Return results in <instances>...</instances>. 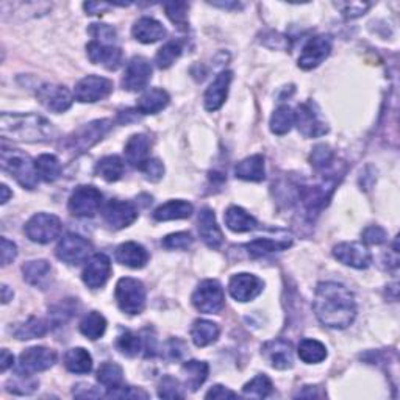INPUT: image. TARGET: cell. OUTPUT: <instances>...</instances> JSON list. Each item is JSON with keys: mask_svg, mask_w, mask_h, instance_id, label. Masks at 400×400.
Returning <instances> with one entry per match:
<instances>
[{"mask_svg": "<svg viewBox=\"0 0 400 400\" xmlns=\"http://www.w3.org/2000/svg\"><path fill=\"white\" fill-rule=\"evenodd\" d=\"M313 308L319 322L329 329H347L357 317L355 296L344 284L334 282L317 284Z\"/></svg>", "mask_w": 400, "mask_h": 400, "instance_id": "cell-1", "label": "cell"}, {"mask_svg": "<svg viewBox=\"0 0 400 400\" xmlns=\"http://www.w3.org/2000/svg\"><path fill=\"white\" fill-rule=\"evenodd\" d=\"M56 128L51 120L31 113H4L0 135L19 143H47L55 140Z\"/></svg>", "mask_w": 400, "mask_h": 400, "instance_id": "cell-2", "label": "cell"}, {"mask_svg": "<svg viewBox=\"0 0 400 400\" xmlns=\"http://www.w3.org/2000/svg\"><path fill=\"white\" fill-rule=\"evenodd\" d=\"M0 165L5 173L10 174L16 182L27 190H35L38 185V170L35 161L29 155L16 149L4 147L0 153Z\"/></svg>", "mask_w": 400, "mask_h": 400, "instance_id": "cell-3", "label": "cell"}, {"mask_svg": "<svg viewBox=\"0 0 400 400\" xmlns=\"http://www.w3.org/2000/svg\"><path fill=\"white\" fill-rule=\"evenodd\" d=\"M111 128L113 120L110 119H97L89 122V124L77 128L76 132L64 141V149L73 153H83L99 143Z\"/></svg>", "mask_w": 400, "mask_h": 400, "instance_id": "cell-4", "label": "cell"}, {"mask_svg": "<svg viewBox=\"0 0 400 400\" xmlns=\"http://www.w3.org/2000/svg\"><path fill=\"white\" fill-rule=\"evenodd\" d=\"M120 312H124L130 316L143 313L145 307V288L143 282L132 279V277H124L116 284L114 291Z\"/></svg>", "mask_w": 400, "mask_h": 400, "instance_id": "cell-5", "label": "cell"}, {"mask_svg": "<svg viewBox=\"0 0 400 400\" xmlns=\"http://www.w3.org/2000/svg\"><path fill=\"white\" fill-rule=\"evenodd\" d=\"M193 305L205 314H217L225 305L224 288L217 280H203L193 294Z\"/></svg>", "mask_w": 400, "mask_h": 400, "instance_id": "cell-6", "label": "cell"}, {"mask_svg": "<svg viewBox=\"0 0 400 400\" xmlns=\"http://www.w3.org/2000/svg\"><path fill=\"white\" fill-rule=\"evenodd\" d=\"M63 224L60 217L55 215L38 213L29 219V222L24 227L27 238L38 244H48L55 238H58L61 233Z\"/></svg>", "mask_w": 400, "mask_h": 400, "instance_id": "cell-7", "label": "cell"}, {"mask_svg": "<svg viewBox=\"0 0 400 400\" xmlns=\"http://www.w3.org/2000/svg\"><path fill=\"white\" fill-rule=\"evenodd\" d=\"M102 205V193L96 186L83 185L71 194L68 208L71 215L78 217H93Z\"/></svg>", "mask_w": 400, "mask_h": 400, "instance_id": "cell-8", "label": "cell"}, {"mask_svg": "<svg viewBox=\"0 0 400 400\" xmlns=\"http://www.w3.org/2000/svg\"><path fill=\"white\" fill-rule=\"evenodd\" d=\"M93 250V244L83 236L76 235V233H68L64 235L60 240L58 246L55 249V254L61 260L63 263L68 265H80L88 260L89 254Z\"/></svg>", "mask_w": 400, "mask_h": 400, "instance_id": "cell-9", "label": "cell"}, {"mask_svg": "<svg viewBox=\"0 0 400 400\" xmlns=\"http://www.w3.org/2000/svg\"><path fill=\"white\" fill-rule=\"evenodd\" d=\"M56 363V352L47 347H30L19 357L16 372L22 375H34L51 369Z\"/></svg>", "mask_w": 400, "mask_h": 400, "instance_id": "cell-10", "label": "cell"}, {"mask_svg": "<svg viewBox=\"0 0 400 400\" xmlns=\"http://www.w3.org/2000/svg\"><path fill=\"white\" fill-rule=\"evenodd\" d=\"M113 93V81L99 77V76H88L81 78L73 89V97L80 103H96L99 101L107 99Z\"/></svg>", "mask_w": 400, "mask_h": 400, "instance_id": "cell-11", "label": "cell"}, {"mask_svg": "<svg viewBox=\"0 0 400 400\" xmlns=\"http://www.w3.org/2000/svg\"><path fill=\"white\" fill-rule=\"evenodd\" d=\"M294 124L305 138H319L329 132V127L321 120L319 113L314 110V103H302L294 111Z\"/></svg>", "mask_w": 400, "mask_h": 400, "instance_id": "cell-12", "label": "cell"}, {"mask_svg": "<svg viewBox=\"0 0 400 400\" xmlns=\"http://www.w3.org/2000/svg\"><path fill=\"white\" fill-rule=\"evenodd\" d=\"M332 38L329 35L314 36L305 44L302 55L299 56V68L312 71L319 66L332 52Z\"/></svg>", "mask_w": 400, "mask_h": 400, "instance_id": "cell-13", "label": "cell"}, {"mask_svg": "<svg viewBox=\"0 0 400 400\" xmlns=\"http://www.w3.org/2000/svg\"><path fill=\"white\" fill-rule=\"evenodd\" d=\"M152 78V66L149 60L143 58V56H135L127 64V69L124 77H122V88L127 89L130 93L143 91L147 88Z\"/></svg>", "mask_w": 400, "mask_h": 400, "instance_id": "cell-14", "label": "cell"}, {"mask_svg": "<svg viewBox=\"0 0 400 400\" xmlns=\"http://www.w3.org/2000/svg\"><path fill=\"white\" fill-rule=\"evenodd\" d=\"M103 220L114 230L132 225L138 219V210L132 202L110 200L102 210Z\"/></svg>", "mask_w": 400, "mask_h": 400, "instance_id": "cell-15", "label": "cell"}, {"mask_svg": "<svg viewBox=\"0 0 400 400\" xmlns=\"http://www.w3.org/2000/svg\"><path fill=\"white\" fill-rule=\"evenodd\" d=\"M36 97L44 108L52 113H64L71 108L72 94L66 86L46 83L38 88Z\"/></svg>", "mask_w": 400, "mask_h": 400, "instance_id": "cell-16", "label": "cell"}, {"mask_svg": "<svg viewBox=\"0 0 400 400\" xmlns=\"http://www.w3.org/2000/svg\"><path fill=\"white\" fill-rule=\"evenodd\" d=\"M333 257L339 263L355 267V269H367L372 263V255L366 246L360 242H341L333 249Z\"/></svg>", "mask_w": 400, "mask_h": 400, "instance_id": "cell-17", "label": "cell"}, {"mask_svg": "<svg viewBox=\"0 0 400 400\" xmlns=\"http://www.w3.org/2000/svg\"><path fill=\"white\" fill-rule=\"evenodd\" d=\"M265 283L254 274H236L228 283V291L236 302H250L263 292Z\"/></svg>", "mask_w": 400, "mask_h": 400, "instance_id": "cell-18", "label": "cell"}, {"mask_svg": "<svg viewBox=\"0 0 400 400\" xmlns=\"http://www.w3.org/2000/svg\"><path fill=\"white\" fill-rule=\"evenodd\" d=\"M111 275V261L105 254H96L88 260L81 279L88 288L99 289L108 282Z\"/></svg>", "mask_w": 400, "mask_h": 400, "instance_id": "cell-19", "label": "cell"}, {"mask_svg": "<svg viewBox=\"0 0 400 400\" xmlns=\"http://www.w3.org/2000/svg\"><path fill=\"white\" fill-rule=\"evenodd\" d=\"M86 53L89 61L101 64L108 71H116L122 64V51L113 44H103L93 39L86 46Z\"/></svg>", "mask_w": 400, "mask_h": 400, "instance_id": "cell-20", "label": "cell"}, {"mask_svg": "<svg viewBox=\"0 0 400 400\" xmlns=\"http://www.w3.org/2000/svg\"><path fill=\"white\" fill-rule=\"evenodd\" d=\"M263 357L271 363L272 367L280 371L291 369L294 358H292V346L291 342L284 339L269 341L263 346Z\"/></svg>", "mask_w": 400, "mask_h": 400, "instance_id": "cell-21", "label": "cell"}, {"mask_svg": "<svg viewBox=\"0 0 400 400\" xmlns=\"http://www.w3.org/2000/svg\"><path fill=\"white\" fill-rule=\"evenodd\" d=\"M198 224H199L200 238L210 249L217 250L220 246H222L224 235H222V230H220V227L217 225V220H216L213 210L203 208L199 213Z\"/></svg>", "mask_w": 400, "mask_h": 400, "instance_id": "cell-22", "label": "cell"}, {"mask_svg": "<svg viewBox=\"0 0 400 400\" xmlns=\"http://www.w3.org/2000/svg\"><path fill=\"white\" fill-rule=\"evenodd\" d=\"M232 78H233V73L230 71H222L213 80V83L208 86L205 96H203V103H205V108L208 111H217L220 107H222L227 99Z\"/></svg>", "mask_w": 400, "mask_h": 400, "instance_id": "cell-23", "label": "cell"}, {"mask_svg": "<svg viewBox=\"0 0 400 400\" xmlns=\"http://www.w3.org/2000/svg\"><path fill=\"white\" fill-rule=\"evenodd\" d=\"M116 261L122 266L132 267V269H141L149 261V254L147 250L138 242H124L116 249Z\"/></svg>", "mask_w": 400, "mask_h": 400, "instance_id": "cell-24", "label": "cell"}, {"mask_svg": "<svg viewBox=\"0 0 400 400\" xmlns=\"http://www.w3.org/2000/svg\"><path fill=\"white\" fill-rule=\"evenodd\" d=\"M132 34H133L135 39L140 41V43L153 44L166 36V29L157 19L141 18L140 21L135 22Z\"/></svg>", "mask_w": 400, "mask_h": 400, "instance_id": "cell-25", "label": "cell"}, {"mask_svg": "<svg viewBox=\"0 0 400 400\" xmlns=\"http://www.w3.org/2000/svg\"><path fill=\"white\" fill-rule=\"evenodd\" d=\"M125 160L128 165L140 169L144 161L149 160L150 153V138L147 135H133L125 144Z\"/></svg>", "mask_w": 400, "mask_h": 400, "instance_id": "cell-26", "label": "cell"}, {"mask_svg": "<svg viewBox=\"0 0 400 400\" xmlns=\"http://www.w3.org/2000/svg\"><path fill=\"white\" fill-rule=\"evenodd\" d=\"M291 244H292L291 236H282V238H257L246 244L244 249H247L249 255L252 258H258L267 254H272V252H282L284 249L291 247Z\"/></svg>", "mask_w": 400, "mask_h": 400, "instance_id": "cell-27", "label": "cell"}, {"mask_svg": "<svg viewBox=\"0 0 400 400\" xmlns=\"http://www.w3.org/2000/svg\"><path fill=\"white\" fill-rule=\"evenodd\" d=\"M170 97L161 88H152L145 91L136 103V110L141 114H157L161 110H165L169 105Z\"/></svg>", "mask_w": 400, "mask_h": 400, "instance_id": "cell-28", "label": "cell"}, {"mask_svg": "<svg viewBox=\"0 0 400 400\" xmlns=\"http://www.w3.org/2000/svg\"><path fill=\"white\" fill-rule=\"evenodd\" d=\"M235 174L246 182H263L266 177L265 157L263 155H252V157L242 160L236 165Z\"/></svg>", "mask_w": 400, "mask_h": 400, "instance_id": "cell-29", "label": "cell"}, {"mask_svg": "<svg viewBox=\"0 0 400 400\" xmlns=\"http://www.w3.org/2000/svg\"><path fill=\"white\" fill-rule=\"evenodd\" d=\"M193 215V205L186 200H169L153 211V219L158 222L186 219Z\"/></svg>", "mask_w": 400, "mask_h": 400, "instance_id": "cell-30", "label": "cell"}, {"mask_svg": "<svg viewBox=\"0 0 400 400\" xmlns=\"http://www.w3.org/2000/svg\"><path fill=\"white\" fill-rule=\"evenodd\" d=\"M225 225L235 233H246L258 228V222L241 207H230L225 213Z\"/></svg>", "mask_w": 400, "mask_h": 400, "instance_id": "cell-31", "label": "cell"}, {"mask_svg": "<svg viewBox=\"0 0 400 400\" xmlns=\"http://www.w3.org/2000/svg\"><path fill=\"white\" fill-rule=\"evenodd\" d=\"M219 333V325L207 319H198L191 327V338L198 347H207L213 344V342L217 341Z\"/></svg>", "mask_w": 400, "mask_h": 400, "instance_id": "cell-32", "label": "cell"}, {"mask_svg": "<svg viewBox=\"0 0 400 400\" xmlns=\"http://www.w3.org/2000/svg\"><path fill=\"white\" fill-rule=\"evenodd\" d=\"M182 371L185 374V385L190 391H198L205 380L208 379V372L210 367L205 361H198V360H191L186 361L182 367Z\"/></svg>", "mask_w": 400, "mask_h": 400, "instance_id": "cell-33", "label": "cell"}, {"mask_svg": "<svg viewBox=\"0 0 400 400\" xmlns=\"http://www.w3.org/2000/svg\"><path fill=\"white\" fill-rule=\"evenodd\" d=\"M64 366L72 374H88L93 369V358L86 349L76 347L64 355Z\"/></svg>", "mask_w": 400, "mask_h": 400, "instance_id": "cell-34", "label": "cell"}, {"mask_svg": "<svg viewBox=\"0 0 400 400\" xmlns=\"http://www.w3.org/2000/svg\"><path fill=\"white\" fill-rule=\"evenodd\" d=\"M297 355L307 364H317L327 358V347L317 339H304L299 344Z\"/></svg>", "mask_w": 400, "mask_h": 400, "instance_id": "cell-35", "label": "cell"}, {"mask_svg": "<svg viewBox=\"0 0 400 400\" xmlns=\"http://www.w3.org/2000/svg\"><path fill=\"white\" fill-rule=\"evenodd\" d=\"M78 329L83 337H86L91 341H96V339L102 338L105 330H107V319H105L101 313L91 312L80 321Z\"/></svg>", "mask_w": 400, "mask_h": 400, "instance_id": "cell-36", "label": "cell"}, {"mask_svg": "<svg viewBox=\"0 0 400 400\" xmlns=\"http://www.w3.org/2000/svg\"><path fill=\"white\" fill-rule=\"evenodd\" d=\"M96 174L101 175L103 180L110 183L118 182L119 178L124 175V161H122L118 155H108V157H105L97 163Z\"/></svg>", "mask_w": 400, "mask_h": 400, "instance_id": "cell-37", "label": "cell"}, {"mask_svg": "<svg viewBox=\"0 0 400 400\" xmlns=\"http://www.w3.org/2000/svg\"><path fill=\"white\" fill-rule=\"evenodd\" d=\"M35 165L39 178L47 183L55 182L56 178L61 175V163L55 155L51 153L39 155V157L35 160Z\"/></svg>", "mask_w": 400, "mask_h": 400, "instance_id": "cell-38", "label": "cell"}, {"mask_svg": "<svg viewBox=\"0 0 400 400\" xmlns=\"http://www.w3.org/2000/svg\"><path fill=\"white\" fill-rule=\"evenodd\" d=\"M97 381L108 391L116 389L124 383V371L116 363H103L97 371Z\"/></svg>", "mask_w": 400, "mask_h": 400, "instance_id": "cell-39", "label": "cell"}, {"mask_svg": "<svg viewBox=\"0 0 400 400\" xmlns=\"http://www.w3.org/2000/svg\"><path fill=\"white\" fill-rule=\"evenodd\" d=\"M116 346L120 350L122 355L133 358L144 352V338H141L138 333L125 330L118 337Z\"/></svg>", "mask_w": 400, "mask_h": 400, "instance_id": "cell-40", "label": "cell"}, {"mask_svg": "<svg viewBox=\"0 0 400 400\" xmlns=\"http://www.w3.org/2000/svg\"><path fill=\"white\" fill-rule=\"evenodd\" d=\"M269 125H271L272 133L279 136L287 135L294 125V110L288 107V105H282V107L274 111Z\"/></svg>", "mask_w": 400, "mask_h": 400, "instance_id": "cell-41", "label": "cell"}, {"mask_svg": "<svg viewBox=\"0 0 400 400\" xmlns=\"http://www.w3.org/2000/svg\"><path fill=\"white\" fill-rule=\"evenodd\" d=\"M22 272L27 283L38 287V284L43 283L47 279V275L51 274V265H48L46 260L29 261V263L22 266Z\"/></svg>", "mask_w": 400, "mask_h": 400, "instance_id": "cell-42", "label": "cell"}, {"mask_svg": "<svg viewBox=\"0 0 400 400\" xmlns=\"http://www.w3.org/2000/svg\"><path fill=\"white\" fill-rule=\"evenodd\" d=\"M48 330V325L44 319H38V317H30L29 321L21 324L18 329L14 330V337L22 341L35 339L44 337Z\"/></svg>", "mask_w": 400, "mask_h": 400, "instance_id": "cell-43", "label": "cell"}, {"mask_svg": "<svg viewBox=\"0 0 400 400\" xmlns=\"http://www.w3.org/2000/svg\"><path fill=\"white\" fill-rule=\"evenodd\" d=\"M272 381L265 374L257 375L255 379H252L246 383L242 388V394L252 399H265L272 393Z\"/></svg>", "mask_w": 400, "mask_h": 400, "instance_id": "cell-44", "label": "cell"}, {"mask_svg": "<svg viewBox=\"0 0 400 400\" xmlns=\"http://www.w3.org/2000/svg\"><path fill=\"white\" fill-rule=\"evenodd\" d=\"M182 55V46L175 43V41H170V43L163 46L155 56V63L160 69H168L173 66L175 60H178V56Z\"/></svg>", "mask_w": 400, "mask_h": 400, "instance_id": "cell-45", "label": "cell"}, {"mask_svg": "<svg viewBox=\"0 0 400 400\" xmlns=\"http://www.w3.org/2000/svg\"><path fill=\"white\" fill-rule=\"evenodd\" d=\"M333 160H334L333 150L325 144L316 145L312 152V157H309V161H312L313 168L317 170H325L327 168H330Z\"/></svg>", "mask_w": 400, "mask_h": 400, "instance_id": "cell-46", "label": "cell"}, {"mask_svg": "<svg viewBox=\"0 0 400 400\" xmlns=\"http://www.w3.org/2000/svg\"><path fill=\"white\" fill-rule=\"evenodd\" d=\"M158 396L161 399H183L185 393L182 391L180 383H178L177 379L166 375V377H163L160 381Z\"/></svg>", "mask_w": 400, "mask_h": 400, "instance_id": "cell-47", "label": "cell"}, {"mask_svg": "<svg viewBox=\"0 0 400 400\" xmlns=\"http://www.w3.org/2000/svg\"><path fill=\"white\" fill-rule=\"evenodd\" d=\"M165 10H166L168 18L173 21L178 29L188 27V4H185V2L166 4Z\"/></svg>", "mask_w": 400, "mask_h": 400, "instance_id": "cell-48", "label": "cell"}, {"mask_svg": "<svg viewBox=\"0 0 400 400\" xmlns=\"http://www.w3.org/2000/svg\"><path fill=\"white\" fill-rule=\"evenodd\" d=\"M31 375L18 374V379L8 383V391L19 396H29L38 388V381L30 379Z\"/></svg>", "mask_w": 400, "mask_h": 400, "instance_id": "cell-49", "label": "cell"}, {"mask_svg": "<svg viewBox=\"0 0 400 400\" xmlns=\"http://www.w3.org/2000/svg\"><path fill=\"white\" fill-rule=\"evenodd\" d=\"M163 246L169 250H178V249H188L191 247L193 244V236L191 233L188 232H178V233H173V235H168L165 240H163Z\"/></svg>", "mask_w": 400, "mask_h": 400, "instance_id": "cell-50", "label": "cell"}, {"mask_svg": "<svg viewBox=\"0 0 400 400\" xmlns=\"http://www.w3.org/2000/svg\"><path fill=\"white\" fill-rule=\"evenodd\" d=\"M140 170L149 182H160L165 175V166L158 158H149L140 166Z\"/></svg>", "mask_w": 400, "mask_h": 400, "instance_id": "cell-51", "label": "cell"}, {"mask_svg": "<svg viewBox=\"0 0 400 400\" xmlns=\"http://www.w3.org/2000/svg\"><path fill=\"white\" fill-rule=\"evenodd\" d=\"M88 31L94 36V41L114 46V41H116V30L110 27L108 24H93Z\"/></svg>", "mask_w": 400, "mask_h": 400, "instance_id": "cell-52", "label": "cell"}, {"mask_svg": "<svg viewBox=\"0 0 400 400\" xmlns=\"http://www.w3.org/2000/svg\"><path fill=\"white\" fill-rule=\"evenodd\" d=\"M108 397H120V399H149V394L145 393L141 388H133V386H119L116 389L108 391Z\"/></svg>", "mask_w": 400, "mask_h": 400, "instance_id": "cell-53", "label": "cell"}, {"mask_svg": "<svg viewBox=\"0 0 400 400\" xmlns=\"http://www.w3.org/2000/svg\"><path fill=\"white\" fill-rule=\"evenodd\" d=\"M363 241L369 246H380L386 241V232L379 225H371L364 228L363 232Z\"/></svg>", "mask_w": 400, "mask_h": 400, "instance_id": "cell-54", "label": "cell"}, {"mask_svg": "<svg viewBox=\"0 0 400 400\" xmlns=\"http://www.w3.org/2000/svg\"><path fill=\"white\" fill-rule=\"evenodd\" d=\"M186 352V344L183 341L173 338L166 342V347H165V354L169 358V360H180V358L185 355Z\"/></svg>", "mask_w": 400, "mask_h": 400, "instance_id": "cell-55", "label": "cell"}, {"mask_svg": "<svg viewBox=\"0 0 400 400\" xmlns=\"http://www.w3.org/2000/svg\"><path fill=\"white\" fill-rule=\"evenodd\" d=\"M72 394L76 397H81V399H94V397H101V391H97L93 385H88V383H78L77 386H73Z\"/></svg>", "mask_w": 400, "mask_h": 400, "instance_id": "cell-56", "label": "cell"}, {"mask_svg": "<svg viewBox=\"0 0 400 400\" xmlns=\"http://www.w3.org/2000/svg\"><path fill=\"white\" fill-rule=\"evenodd\" d=\"M18 255V247H16V244L10 240L2 238V265L6 266L10 265L11 261Z\"/></svg>", "mask_w": 400, "mask_h": 400, "instance_id": "cell-57", "label": "cell"}, {"mask_svg": "<svg viewBox=\"0 0 400 400\" xmlns=\"http://www.w3.org/2000/svg\"><path fill=\"white\" fill-rule=\"evenodd\" d=\"M205 397L207 399H236V397H238V394L233 393L232 389H228L222 385H216L208 391Z\"/></svg>", "mask_w": 400, "mask_h": 400, "instance_id": "cell-58", "label": "cell"}, {"mask_svg": "<svg viewBox=\"0 0 400 400\" xmlns=\"http://www.w3.org/2000/svg\"><path fill=\"white\" fill-rule=\"evenodd\" d=\"M113 5L105 4V2H88L83 5L88 14H103L105 11H108Z\"/></svg>", "mask_w": 400, "mask_h": 400, "instance_id": "cell-59", "label": "cell"}, {"mask_svg": "<svg viewBox=\"0 0 400 400\" xmlns=\"http://www.w3.org/2000/svg\"><path fill=\"white\" fill-rule=\"evenodd\" d=\"M13 363H14L13 354H10L6 349H4V350H2V360H0V371L5 372V371L8 369V367H11V366H13Z\"/></svg>", "mask_w": 400, "mask_h": 400, "instance_id": "cell-60", "label": "cell"}, {"mask_svg": "<svg viewBox=\"0 0 400 400\" xmlns=\"http://www.w3.org/2000/svg\"><path fill=\"white\" fill-rule=\"evenodd\" d=\"M119 120L122 122V124H128V122H132V120H138V114L132 110L122 111V113H119Z\"/></svg>", "mask_w": 400, "mask_h": 400, "instance_id": "cell-61", "label": "cell"}, {"mask_svg": "<svg viewBox=\"0 0 400 400\" xmlns=\"http://www.w3.org/2000/svg\"><path fill=\"white\" fill-rule=\"evenodd\" d=\"M13 299V291H10V288L6 284H2V302L4 304H8Z\"/></svg>", "mask_w": 400, "mask_h": 400, "instance_id": "cell-62", "label": "cell"}, {"mask_svg": "<svg viewBox=\"0 0 400 400\" xmlns=\"http://www.w3.org/2000/svg\"><path fill=\"white\" fill-rule=\"evenodd\" d=\"M0 190H2V199H0V202H2V205H5V203L8 202V199H10L13 194L10 193V190H8L6 185H2V188H0Z\"/></svg>", "mask_w": 400, "mask_h": 400, "instance_id": "cell-63", "label": "cell"}, {"mask_svg": "<svg viewBox=\"0 0 400 400\" xmlns=\"http://www.w3.org/2000/svg\"><path fill=\"white\" fill-rule=\"evenodd\" d=\"M215 6H220V8H241L240 4H213Z\"/></svg>", "mask_w": 400, "mask_h": 400, "instance_id": "cell-64", "label": "cell"}]
</instances>
